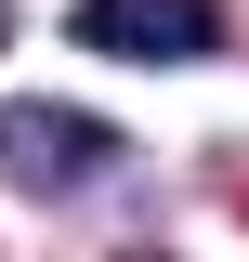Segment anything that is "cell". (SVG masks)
Listing matches in <instances>:
<instances>
[{
	"mask_svg": "<svg viewBox=\"0 0 249 262\" xmlns=\"http://www.w3.org/2000/svg\"><path fill=\"white\" fill-rule=\"evenodd\" d=\"M105 158H118V131L79 118V105H39V92L0 105V170H13L27 196H79V184H105Z\"/></svg>",
	"mask_w": 249,
	"mask_h": 262,
	"instance_id": "obj_1",
	"label": "cell"
},
{
	"mask_svg": "<svg viewBox=\"0 0 249 262\" xmlns=\"http://www.w3.org/2000/svg\"><path fill=\"white\" fill-rule=\"evenodd\" d=\"M66 39H79V53H118V66H210L223 13L210 0H79Z\"/></svg>",
	"mask_w": 249,
	"mask_h": 262,
	"instance_id": "obj_2",
	"label": "cell"
}]
</instances>
